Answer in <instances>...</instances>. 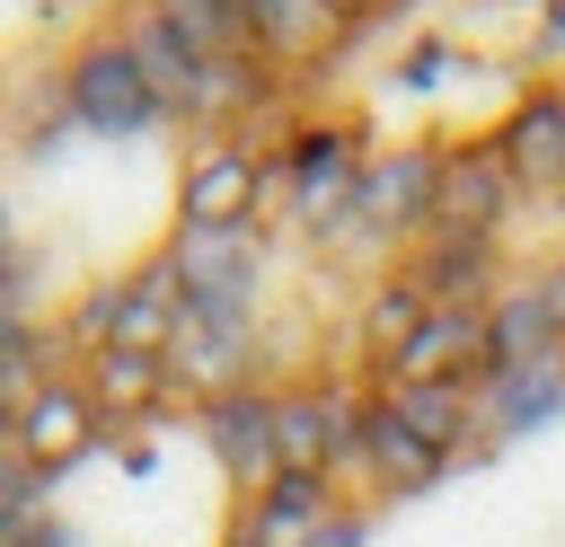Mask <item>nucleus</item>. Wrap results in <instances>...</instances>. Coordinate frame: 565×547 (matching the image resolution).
<instances>
[{"label":"nucleus","instance_id":"obj_8","mask_svg":"<svg viewBox=\"0 0 565 547\" xmlns=\"http://www.w3.org/2000/svg\"><path fill=\"white\" fill-rule=\"evenodd\" d=\"M238 18H247V35H256V62L291 88V79H327L344 53H353V18L344 9H327V0H238Z\"/></svg>","mask_w":565,"mask_h":547},{"label":"nucleus","instance_id":"obj_16","mask_svg":"<svg viewBox=\"0 0 565 547\" xmlns=\"http://www.w3.org/2000/svg\"><path fill=\"white\" fill-rule=\"evenodd\" d=\"M353 476L380 494V503H406V494H433L441 476H450V459L441 450H424L371 388H362V423H353Z\"/></svg>","mask_w":565,"mask_h":547},{"label":"nucleus","instance_id":"obj_25","mask_svg":"<svg viewBox=\"0 0 565 547\" xmlns=\"http://www.w3.org/2000/svg\"><path fill=\"white\" fill-rule=\"evenodd\" d=\"M530 53H539V62L565 53V0H539V18H530Z\"/></svg>","mask_w":565,"mask_h":547},{"label":"nucleus","instance_id":"obj_5","mask_svg":"<svg viewBox=\"0 0 565 547\" xmlns=\"http://www.w3.org/2000/svg\"><path fill=\"white\" fill-rule=\"evenodd\" d=\"M353 423H362V388L344 379H291L274 388V468L282 476H327L344 485L353 476Z\"/></svg>","mask_w":565,"mask_h":547},{"label":"nucleus","instance_id":"obj_19","mask_svg":"<svg viewBox=\"0 0 565 547\" xmlns=\"http://www.w3.org/2000/svg\"><path fill=\"white\" fill-rule=\"evenodd\" d=\"M79 397L97 406V423H150L168 397H177V379H168V353H132V344H97V353H79Z\"/></svg>","mask_w":565,"mask_h":547},{"label":"nucleus","instance_id":"obj_27","mask_svg":"<svg viewBox=\"0 0 565 547\" xmlns=\"http://www.w3.org/2000/svg\"><path fill=\"white\" fill-rule=\"evenodd\" d=\"M18 547H71V529H62V521H53V512H44V521H35V529H26V538H18Z\"/></svg>","mask_w":565,"mask_h":547},{"label":"nucleus","instance_id":"obj_2","mask_svg":"<svg viewBox=\"0 0 565 547\" xmlns=\"http://www.w3.org/2000/svg\"><path fill=\"white\" fill-rule=\"evenodd\" d=\"M433 159L441 141H380L353 176V203L335 212V229L318 247H380V256H406L433 221Z\"/></svg>","mask_w":565,"mask_h":547},{"label":"nucleus","instance_id":"obj_9","mask_svg":"<svg viewBox=\"0 0 565 547\" xmlns=\"http://www.w3.org/2000/svg\"><path fill=\"white\" fill-rule=\"evenodd\" d=\"M97 441H106V423H97V406L79 397V379H71V371L35 379V388L9 406V450H18L44 485H53V476H71Z\"/></svg>","mask_w":565,"mask_h":547},{"label":"nucleus","instance_id":"obj_14","mask_svg":"<svg viewBox=\"0 0 565 547\" xmlns=\"http://www.w3.org/2000/svg\"><path fill=\"white\" fill-rule=\"evenodd\" d=\"M371 379H388V388H433V379L486 388V309H424V326Z\"/></svg>","mask_w":565,"mask_h":547},{"label":"nucleus","instance_id":"obj_1","mask_svg":"<svg viewBox=\"0 0 565 547\" xmlns=\"http://www.w3.org/2000/svg\"><path fill=\"white\" fill-rule=\"evenodd\" d=\"M53 97H62L71 132H97V141H132V132H159V124H168V97L150 88L124 18H115V26H88V35L53 62Z\"/></svg>","mask_w":565,"mask_h":547},{"label":"nucleus","instance_id":"obj_23","mask_svg":"<svg viewBox=\"0 0 565 547\" xmlns=\"http://www.w3.org/2000/svg\"><path fill=\"white\" fill-rule=\"evenodd\" d=\"M424 309H433V300L415 291V274H406V265H388V274L371 282V300H362V318H353V344L371 353V371H380V362L424 326Z\"/></svg>","mask_w":565,"mask_h":547},{"label":"nucleus","instance_id":"obj_28","mask_svg":"<svg viewBox=\"0 0 565 547\" xmlns=\"http://www.w3.org/2000/svg\"><path fill=\"white\" fill-rule=\"evenodd\" d=\"M327 9H344V18H353V26H371V18H380V9H388V0H327Z\"/></svg>","mask_w":565,"mask_h":547},{"label":"nucleus","instance_id":"obj_10","mask_svg":"<svg viewBox=\"0 0 565 547\" xmlns=\"http://www.w3.org/2000/svg\"><path fill=\"white\" fill-rule=\"evenodd\" d=\"M565 353V265H530L486 300V379Z\"/></svg>","mask_w":565,"mask_h":547},{"label":"nucleus","instance_id":"obj_24","mask_svg":"<svg viewBox=\"0 0 565 547\" xmlns=\"http://www.w3.org/2000/svg\"><path fill=\"white\" fill-rule=\"evenodd\" d=\"M35 521H44V476L0 441V547H18Z\"/></svg>","mask_w":565,"mask_h":547},{"label":"nucleus","instance_id":"obj_21","mask_svg":"<svg viewBox=\"0 0 565 547\" xmlns=\"http://www.w3.org/2000/svg\"><path fill=\"white\" fill-rule=\"evenodd\" d=\"M230 512H238L265 547H300V538H309V529H327L344 503H335V485H327V476H282V468H274V476H265L247 503H230Z\"/></svg>","mask_w":565,"mask_h":547},{"label":"nucleus","instance_id":"obj_4","mask_svg":"<svg viewBox=\"0 0 565 547\" xmlns=\"http://www.w3.org/2000/svg\"><path fill=\"white\" fill-rule=\"evenodd\" d=\"M177 300L185 318H221V326H256V291H265V229H177L168 247Z\"/></svg>","mask_w":565,"mask_h":547},{"label":"nucleus","instance_id":"obj_6","mask_svg":"<svg viewBox=\"0 0 565 547\" xmlns=\"http://www.w3.org/2000/svg\"><path fill=\"white\" fill-rule=\"evenodd\" d=\"M274 194V159L256 150V132H203V150H185L177 168V229H247Z\"/></svg>","mask_w":565,"mask_h":547},{"label":"nucleus","instance_id":"obj_26","mask_svg":"<svg viewBox=\"0 0 565 547\" xmlns=\"http://www.w3.org/2000/svg\"><path fill=\"white\" fill-rule=\"evenodd\" d=\"M362 538H371V521H362V512H335V521H327V529H309L300 547H362Z\"/></svg>","mask_w":565,"mask_h":547},{"label":"nucleus","instance_id":"obj_13","mask_svg":"<svg viewBox=\"0 0 565 547\" xmlns=\"http://www.w3.org/2000/svg\"><path fill=\"white\" fill-rule=\"evenodd\" d=\"M512 203H521V185L503 176L494 141H441V159H433V221H424V229H459V238H503Z\"/></svg>","mask_w":565,"mask_h":547},{"label":"nucleus","instance_id":"obj_7","mask_svg":"<svg viewBox=\"0 0 565 547\" xmlns=\"http://www.w3.org/2000/svg\"><path fill=\"white\" fill-rule=\"evenodd\" d=\"M177 318H185V300H177V274H168V256H150V265H124V274H106L79 309H71V344L79 353H97V344H132V353H168V335H177Z\"/></svg>","mask_w":565,"mask_h":547},{"label":"nucleus","instance_id":"obj_12","mask_svg":"<svg viewBox=\"0 0 565 547\" xmlns=\"http://www.w3.org/2000/svg\"><path fill=\"white\" fill-rule=\"evenodd\" d=\"M494 159H503V176L521 185V203H539V194H565V79H530L503 115H494Z\"/></svg>","mask_w":565,"mask_h":547},{"label":"nucleus","instance_id":"obj_29","mask_svg":"<svg viewBox=\"0 0 565 547\" xmlns=\"http://www.w3.org/2000/svg\"><path fill=\"white\" fill-rule=\"evenodd\" d=\"M9 247H18V238H9V203H0V256H9Z\"/></svg>","mask_w":565,"mask_h":547},{"label":"nucleus","instance_id":"obj_18","mask_svg":"<svg viewBox=\"0 0 565 547\" xmlns=\"http://www.w3.org/2000/svg\"><path fill=\"white\" fill-rule=\"evenodd\" d=\"M168 379L177 397H221V388H256V326H221V318H177L168 335Z\"/></svg>","mask_w":565,"mask_h":547},{"label":"nucleus","instance_id":"obj_15","mask_svg":"<svg viewBox=\"0 0 565 547\" xmlns=\"http://www.w3.org/2000/svg\"><path fill=\"white\" fill-rule=\"evenodd\" d=\"M397 265L415 274V291H424L433 309H486V300L512 282V274H503V238H459V229H424Z\"/></svg>","mask_w":565,"mask_h":547},{"label":"nucleus","instance_id":"obj_17","mask_svg":"<svg viewBox=\"0 0 565 547\" xmlns=\"http://www.w3.org/2000/svg\"><path fill=\"white\" fill-rule=\"evenodd\" d=\"M565 415V353L547 362H521V371H494L477 388V450H503V441H530Z\"/></svg>","mask_w":565,"mask_h":547},{"label":"nucleus","instance_id":"obj_11","mask_svg":"<svg viewBox=\"0 0 565 547\" xmlns=\"http://www.w3.org/2000/svg\"><path fill=\"white\" fill-rule=\"evenodd\" d=\"M194 441H203V459L221 468L230 503H247V494L274 476V388L256 379V388L203 397V406H194Z\"/></svg>","mask_w":565,"mask_h":547},{"label":"nucleus","instance_id":"obj_22","mask_svg":"<svg viewBox=\"0 0 565 547\" xmlns=\"http://www.w3.org/2000/svg\"><path fill=\"white\" fill-rule=\"evenodd\" d=\"M194 62H256V35L238 18V0H141Z\"/></svg>","mask_w":565,"mask_h":547},{"label":"nucleus","instance_id":"obj_20","mask_svg":"<svg viewBox=\"0 0 565 547\" xmlns=\"http://www.w3.org/2000/svg\"><path fill=\"white\" fill-rule=\"evenodd\" d=\"M371 397H380L424 450H441L450 468L477 450V388H459V379H433V388H388V379H371Z\"/></svg>","mask_w":565,"mask_h":547},{"label":"nucleus","instance_id":"obj_3","mask_svg":"<svg viewBox=\"0 0 565 547\" xmlns=\"http://www.w3.org/2000/svg\"><path fill=\"white\" fill-rule=\"evenodd\" d=\"M362 159H371L362 124H344V115L291 124V132H282V159H274V194H282L291 229L327 238V229H335V212L353 203V176H362Z\"/></svg>","mask_w":565,"mask_h":547}]
</instances>
